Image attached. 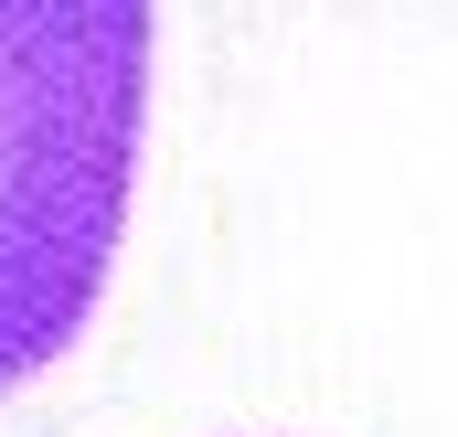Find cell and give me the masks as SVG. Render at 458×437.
I'll use <instances>...</instances> for the list:
<instances>
[{
    "instance_id": "obj_1",
    "label": "cell",
    "mask_w": 458,
    "mask_h": 437,
    "mask_svg": "<svg viewBox=\"0 0 458 437\" xmlns=\"http://www.w3.org/2000/svg\"><path fill=\"white\" fill-rule=\"evenodd\" d=\"M149 0H0V384L54 363L117 256Z\"/></svg>"
}]
</instances>
